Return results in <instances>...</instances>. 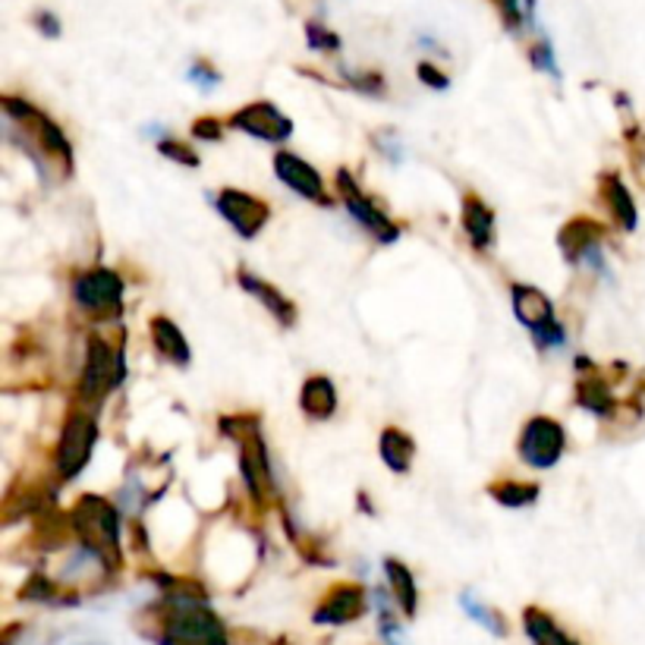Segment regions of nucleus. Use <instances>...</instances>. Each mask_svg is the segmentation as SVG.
Masks as SVG:
<instances>
[{
  "label": "nucleus",
  "instance_id": "f257e3e1",
  "mask_svg": "<svg viewBox=\"0 0 645 645\" xmlns=\"http://www.w3.org/2000/svg\"><path fill=\"white\" fill-rule=\"evenodd\" d=\"M3 108L10 113V123L22 129V151H29V158L36 161L44 173H54L60 180H67L73 173V148L70 139L60 132L51 117L32 108L29 101H19L13 95L3 98Z\"/></svg>",
  "mask_w": 645,
  "mask_h": 645
},
{
  "label": "nucleus",
  "instance_id": "f03ea898",
  "mask_svg": "<svg viewBox=\"0 0 645 645\" xmlns=\"http://www.w3.org/2000/svg\"><path fill=\"white\" fill-rule=\"evenodd\" d=\"M73 529L89 552L108 567L120 564V516L98 495H82L73 507Z\"/></svg>",
  "mask_w": 645,
  "mask_h": 645
},
{
  "label": "nucleus",
  "instance_id": "7ed1b4c3",
  "mask_svg": "<svg viewBox=\"0 0 645 645\" xmlns=\"http://www.w3.org/2000/svg\"><path fill=\"white\" fill-rule=\"evenodd\" d=\"M173 611L167 617L161 645H227L221 621L205 608L199 595L170 598Z\"/></svg>",
  "mask_w": 645,
  "mask_h": 645
},
{
  "label": "nucleus",
  "instance_id": "20e7f679",
  "mask_svg": "<svg viewBox=\"0 0 645 645\" xmlns=\"http://www.w3.org/2000/svg\"><path fill=\"white\" fill-rule=\"evenodd\" d=\"M221 431L230 435L234 441L240 444V469L242 479L249 485L252 498L256 500H271L275 498V476H271V463H268V450L265 444L258 438V425L256 419H221Z\"/></svg>",
  "mask_w": 645,
  "mask_h": 645
},
{
  "label": "nucleus",
  "instance_id": "39448f33",
  "mask_svg": "<svg viewBox=\"0 0 645 645\" xmlns=\"http://www.w3.org/2000/svg\"><path fill=\"white\" fill-rule=\"evenodd\" d=\"M510 296H514V312L519 318V325L533 334L535 344L542 350H554V347L564 344V328L554 315V302L548 296L542 294L538 287H529V284H514Z\"/></svg>",
  "mask_w": 645,
  "mask_h": 645
},
{
  "label": "nucleus",
  "instance_id": "423d86ee",
  "mask_svg": "<svg viewBox=\"0 0 645 645\" xmlns=\"http://www.w3.org/2000/svg\"><path fill=\"white\" fill-rule=\"evenodd\" d=\"M127 375V363H123V350L111 347L105 337L92 334L89 337V359H86V371H82V385L79 394L86 404H101L105 394L113 385H120Z\"/></svg>",
  "mask_w": 645,
  "mask_h": 645
},
{
  "label": "nucleus",
  "instance_id": "0eeeda50",
  "mask_svg": "<svg viewBox=\"0 0 645 645\" xmlns=\"http://www.w3.org/2000/svg\"><path fill=\"white\" fill-rule=\"evenodd\" d=\"M567 450V431L552 416H535L519 431V460L535 469H552Z\"/></svg>",
  "mask_w": 645,
  "mask_h": 645
},
{
  "label": "nucleus",
  "instance_id": "6e6552de",
  "mask_svg": "<svg viewBox=\"0 0 645 645\" xmlns=\"http://www.w3.org/2000/svg\"><path fill=\"white\" fill-rule=\"evenodd\" d=\"M95 441H98V423H95V416H86V413L70 416V423L63 425L60 444H57V469H60L63 479L79 476V469L92 457Z\"/></svg>",
  "mask_w": 645,
  "mask_h": 645
},
{
  "label": "nucleus",
  "instance_id": "1a4fd4ad",
  "mask_svg": "<svg viewBox=\"0 0 645 645\" xmlns=\"http://www.w3.org/2000/svg\"><path fill=\"white\" fill-rule=\"evenodd\" d=\"M337 192H340V199L347 205V211L353 215V221H359L369 234H375L381 242H394L400 237V227L387 218L385 211L378 208V205L371 202L369 196L359 189V183L350 177V170L347 167H340L337 170Z\"/></svg>",
  "mask_w": 645,
  "mask_h": 645
},
{
  "label": "nucleus",
  "instance_id": "9d476101",
  "mask_svg": "<svg viewBox=\"0 0 645 645\" xmlns=\"http://www.w3.org/2000/svg\"><path fill=\"white\" fill-rule=\"evenodd\" d=\"M215 205H218L224 221L230 224L242 240L258 237L261 227H265L268 218H271L268 202H261L258 196H249V192H242V189H221V192L215 196Z\"/></svg>",
  "mask_w": 645,
  "mask_h": 645
},
{
  "label": "nucleus",
  "instance_id": "9b49d317",
  "mask_svg": "<svg viewBox=\"0 0 645 645\" xmlns=\"http://www.w3.org/2000/svg\"><path fill=\"white\" fill-rule=\"evenodd\" d=\"M76 302L95 315H120L123 302V280L108 268H92L76 277L73 284Z\"/></svg>",
  "mask_w": 645,
  "mask_h": 645
},
{
  "label": "nucleus",
  "instance_id": "f8f14e48",
  "mask_svg": "<svg viewBox=\"0 0 645 645\" xmlns=\"http://www.w3.org/2000/svg\"><path fill=\"white\" fill-rule=\"evenodd\" d=\"M230 127L240 129L252 139H261V142H287L294 136V123L290 117L280 111L271 101H256V105H246L240 111L230 117Z\"/></svg>",
  "mask_w": 645,
  "mask_h": 645
},
{
  "label": "nucleus",
  "instance_id": "ddd939ff",
  "mask_svg": "<svg viewBox=\"0 0 645 645\" xmlns=\"http://www.w3.org/2000/svg\"><path fill=\"white\" fill-rule=\"evenodd\" d=\"M275 173L284 180V183L290 186V189H294L296 196L312 199V202H318V205L328 202V196H325V183H321V173H318L309 161L296 158V155H290V151H277Z\"/></svg>",
  "mask_w": 645,
  "mask_h": 645
},
{
  "label": "nucleus",
  "instance_id": "4468645a",
  "mask_svg": "<svg viewBox=\"0 0 645 645\" xmlns=\"http://www.w3.org/2000/svg\"><path fill=\"white\" fill-rule=\"evenodd\" d=\"M237 280H240V287L246 290L249 296H256L258 302L268 309V312L275 315L277 321L284 325V328H294L296 325V306L287 299V296L280 294L277 287H271L268 280H261L258 275H252L249 268H240V275H237Z\"/></svg>",
  "mask_w": 645,
  "mask_h": 645
},
{
  "label": "nucleus",
  "instance_id": "2eb2a0df",
  "mask_svg": "<svg viewBox=\"0 0 645 645\" xmlns=\"http://www.w3.org/2000/svg\"><path fill=\"white\" fill-rule=\"evenodd\" d=\"M602 237H605V230H602L595 221H589V218H573V221L560 230L557 242H560L564 258L579 265V261H586L589 252L602 249Z\"/></svg>",
  "mask_w": 645,
  "mask_h": 645
},
{
  "label": "nucleus",
  "instance_id": "dca6fc26",
  "mask_svg": "<svg viewBox=\"0 0 645 645\" xmlns=\"http://www.w3.org/2000/svg\"><path fill=\"white\" fill-rule=\"evenodd\" d=\"M463 230L476 249H492L495 246V211L482 202L479 196L463 199Z\"/></svg>",
  "mask_w": 645,
  "mask_h": 645
},
{
  "label": "nucleus",
  "instance_id": "f3484780",
  "mask_svg": "<svg viewBox=\"0 0 645 645\" xmlns=\"http://www.w3.org/2000/svg\"><path fill=\"white\" fill-rule=\"evenodd\" d=\"M299 406H302V413L315 419V423H325V419H331L334 409H337V387H334L331 378H325V375H312L302 390H299Z\"/></svg>",
  "mask_w": 645,
  "mask_h": 645
},
{
  "label": "nucleus",
  "instance_id": "a211bd4d",
  "mask_svg": "<svg viewBox=\"0 0 645 645\" xmlns=\"http://www.w3.org/2000/svg\"><path fill=\"white\" fill-rule=\"evenodd\" d=\"M366 608V598H363V589L359 586H337V589L328 595V602L318 608L315 621L318 624H347L353 617H359Z\"/></svg>",
  "mask_w": 645,
  "mask_h": 645
},
{
  "label": "nucleus",
  "instance_id": "6ab92c4d",
  "mask_svg": "<svg viewBox=\"0 0 645 645\" xmlns=\"http://www.w3.org/2000/svg\"><path fill=\"white\" fill-rule=\"evenodd\" d=\"M602 202L608 205L611 218L621 224L624 230H636V221H639L636 202H633L629 189L624 186V180H621L617 173H605V177H602Z\"/></svg>",
  "mask_w": 645,
  "mask_h": 645
},
{
  "label": "nucleus",
  "instance_id": "aec40b11",
  "mask_svg": "<svg viewBox=\"0 0 645 645\" xmlns=\"http://www.w3.org/2000/svg\"><path fill=\"white\" fill-rule=\"evenodd\" d=\"M148 331H151V340H155V347H158V353L165 359H170L173 366H189V344H186L183 331L170 318L155 315L148 321Z\"/></svg>",
  "mask_w": 645,
  "mask_h": 645
},
{
  "label": "nucleus",
  "instance_id": "412c9836",
  "mask_svg": "<svg viewBox=\"0 0 645 645\" xmlns=\"http://www.w3.org/2000/svg\"><path fill=\"white\" fill-rule=\"evenodd\" d=\"M378 450H381V460H385L397 476H404V473H409L413 457H416V441L406 435L404 428H394V425H390V428L381 431Z\"/></svg>",
  "mask_w": 645,
  "mask_h": 645
},
{
  "label": "nucleus",
  "instance_id": "4be33fe9",
  "mask_svg": "<svg viewBox=\"0 0 645 645\" xmlns=\"http://www.w3.org/2000/svg\"><path fill=\"white\" fill-rule=\"evenodd\" d=\"M576 404L595 413V416H611L614 413V397H611L608 385L602 378H589V381L576 387Z\"/></svg>",
  "mask_w": 645,
  "mask_h": 645
},
{
  "label": "nucleus",
  "instance_id": "5701e85b",
  "mask_svg": "<svg viewBox=\"0 0 645 645\" xmlns=\"http://www.w3.org/2000/svg\"><path fill=\"white\" fill-rule=\"evenodd\" d=\"M385 570L390 586H394V595L400 602V608L406 614H416V583H413V573L406 570L400 560H385Z\"/></svg>",
  "mask_w": 645,
  "mask_h": 645
},
{
  "label": "nucleus",
  "instance_id": "b1692460",
  "mask_svg": "<svg viewBox=\"0 0 645 645\" xmlns=\"http://www.w3.org/2000/svg\"><path fill=\"white\" fill-rule=\"evenodd\" d=\"M523 621H526V633L533 636L535 645H576V643H570L560 629L554 627L552 617H545L542 611L529 608Z\"/></svg>",
  "mask_w": 645,
  "mask_h": 645
},
{
  "label": "nucleus",
  "instance_id": "393cba45",
  "mask_svg": "<svg viewBox=\"0 0 645 645\" xmlns=\"http://www.w3.org/2000/svg\"><path fill=\"white\" fill-rule=\"evenodd\" d=\"M488 495L504 504V507H526V504H535L538 498V485H529V482H498L488 488Z\"/></svg>",
  "mask_w": 645,
  "mask_h": 645
},
{
  "label": "nucleus",
  "instance_id": "a878e982",
  "mask_svg": "<svg viewBox=\"0 0 645 645\" xmlns=\"http://www.w3.org/2000/svg\"><path fill=\"white\" fill-rule=\"evenodd\" d=\"M500 22L510 29V32H523V29H533L535 26V0H498Z\"/></svg>",
  "mask_w": 645,
  "mask_h": 645
},
{
  "label": "nucleus",
  "instance_id": "bb28decb",
  "mask_svg": "<svg viewBox=\"0 0 645 645\" xmlns=\"http://www.w3.org/2000/svg\"><path fill=\"white\" fill-rule=\"evenodd\" d=\"M463 608H466V614H469L473 621H479L482 627L492 629L495 636H504V627H500L498 614H495V611L485 608V605H482V602H476L473 595H463Z\"/></svg>",
  "mask_w": 645,
  "mask_h": 645
},
{
  "label": "nucleus",
  "instance_id": "cd10ccee",
  "mask_svg": "<svg viewBox=\"0 0 645 645\" xmlns=\"http://www.w3.org/2000/svg\"><path fill=\"white\" fill-rule=\"evenodd\" d=\"M306 38H309V48H315V51H340V38L334 36L331 29H325L321 22H309Z\"/></svg>",
  "mask_w": 645,
  "mask_h": 645
},
{
  "label": "nucleus",
  "instance_id": "c85d7f7f",
  "mask_svg": "<svg viewBox=\"0 0 645 645\" xmlns=\"http://www.w3.org/2000/svg\"><path fill=\"white\" fill-rule=\"evenodd\" d=\"M529 60H533V67H538L542 73L557 76V60H554V48L548 38H542L538 44L529 48Z\"/></svg>",
  "mask_w": 645,
  "mask_h": 645
},
{
  "label": "nucleus",
  "instance_id": "c756f323",
  "mask_svg": "<svg viewBox=\"0 0 645 645\" xmlns=\"http://www.w3.org/2000/svg\"><path fill=\"white\" fill-rule=\"evenodd\" d=\"M158 148H161V155H167V158H170V161H177V165L199 167V155H196V151H192L189 146H183V142L161 139V142H158Z\"/></svg>",
  "mask_w": 645,
  "mask_h": 645
},
{
  "label": "nucleus",
  "instance_id": "7c9ffc66",
  "mask_svg": "<svg viewBox=\"0 0 645 645\" xmlns=\"http://www.w3.org/2000/svg\"><path fill=\"white\" fill-rule=\"evenodd\" d=\"M192 136L202 139V142H218V139H221V120H215V117H199V120L192 123Z\"/></svg>",
  "mask_w": 645,
  "mask_h": 645
},
{
  "label": "nucleus",
  "instance_id": "2f4dec72",
  "mask_svg": "<svg viewBox=\"0 0 645 645\" xmlns=\"http://www.w3.org/2000/svg\"><path fill=\"white\" fill-rule=\"evenodd\" d=\"M189 79L202 89V92H208V89H215L218 82H221V73H215L208 63H192V70H189Z\"/></svg>",
  "mask_w": 645,
  "mask_h": 645
},
{
  "label": "nucleus",
  "instance_id": "473e14b6",
  "mask_svg": "<svg viewBox=\"0 0 645 645\" xmlns=\"http://www.w3.org/2000/svg\"><path fill=\"white\" fill-rule=\"evenodd\" d=\"M419 79H423L425 86H431V89H438V92H444L447 86H450V79L435 67V63H419Z\"/></svg>",
  "mask_w": 645,
  "mask_h": 645
},
{
  "label": "nucleus",
  "instance_id": "72a5a7b5",
  "mask_svg": "<svg viewBox=\"0 0 645 645\" xmlns=\"http://www.w3.org/2000/svg\"><path fill=\"white\" fill-rule=\"evenodd\" d=\"M32 22H36V29L44 38H57V36H60V22H57L54 13H48V10H38L36 19H32Z\"/></svg>",
  "mask_w": 645,
  "mask_h": 645
}]
</instances>
